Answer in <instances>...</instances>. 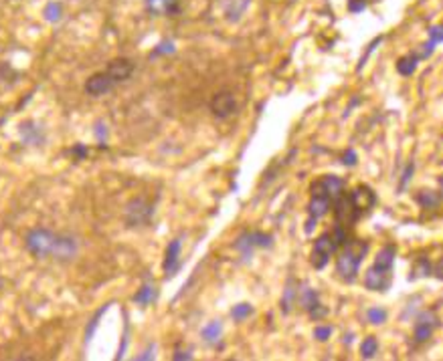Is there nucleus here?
I'll use <instances>...</instances> for the list:
<instances>
[{"instance_id": "1", "label": "nucleus", "mask_w": 443, "mask_h": 361, "mask_svg": "<svg viewBox=\"0 0 443 361\" xmlns=\"http://www.w3.org/2000/svg\"><path fill=\"white\" fill-rule=\"evenodd\" d=\"M25 244L36 258H57L71 260L77 255V242L67 234H55L47 228H35L27 234Z\"/></svg>"}, {"instance_id": "2", "label": "nucleus", "mask_w": 443, "mask_h": 361, "mask_svg": "<svg viewBox=\"0 0 443 361\" xmlns=\"http://www.w3.org/2000/svg\"><path fill=\"white\" fill-rule=\"evenodd\" d=\"M134 69L136 67H134V63L130 59H125V57L114 59V61L107 63L106 69L93 73L88 81H86L83 89H86V93L91 95V97H102V95L109 93L111 89H116L120 83L128 81L132 77Z\"/></svg>"}, {"instance_id": "3", "label": "nucleus", "mask_w": 443, "mask_h": 361, "mask_svg": "<svg viewBox=\"0 0 443 361\" xmlns=\"http://www.w3.org/2000/svg\"><path fill=\"white\" fill-rule=\"evenodd\" d=\"M369 253L367 241H348L342 244V250L336 258V273L342 281L353 283L358 276L360 262L364 260V255Z\"/></svg>"}, {"instance_id": "4", "label": "nucleus", "mask_w": 443, "mask_h": 361, "mask_svg": "<svg viewBox=\"0 0 443 361\" xmlns=\"http://www.w3.org/2000/svg\"><path fill=\"white\" fill-rule=\"evenodd\" d=\"M346 242V230H344V226H340L336 224L332 230H328V232H324L322 236H320L318 241L314 242V248H312V264H314V269H324L326 264H328V260L332 255H336L338 248L342 246Z\"/></svg>"}, {"instance_id": "5", "label": "nucleus", "mask_w": 443, "mask_h": 361, "mask_svg": "<svg viewBox=\"0 0 443 361\" xmlns=\"http://www.w3.org/2000/svg\"><path fill=\"white\" fill-rule=\"evenodd\" d=\"M312 198H310V206H308V212H310V218H322L324 214H328V210L332 206V200H330V196H328V192L324 188V182H322V178L316 180L314 184H312Z\"/></svg>"}, {"instance_id": "6", "label": "nucleus", "mask_w": 443, "mask_h": 361, "mask_svg": "<svg viewBox=\"0 0 443 361\" xmlns=\"http://www.w3.org/2000/svg\"><path fill=\"white\" fill-rule=\"evenodd\" d=\"M266 246H271V236L266 234V232H259V230L243 232V234L235 241V248H237L245 258L251 257L255 248H266Z\"/></svg>"}, {"instance_id": "7", "label": "nucleus", "mask_w": 443, "mask_h": 361, "mask_svg": "<svg viewBox=\"0 0 443 361\" xmlns=\"http://www.w3.org/2000/svg\"><path fill=\"white\" fill-rule=\"evenodd\" d=\"M390 283H393V269H387V267L372 264L364 275V287L369 291H389Z\"/></svg>"}, {"instance_id": "8", "label": "nucleus", "mask_w": 443, "mask_h": 361, "mask_svg": "<svg viewBox=\"0 0 443 361\" xmlns=\"http://www.w3.org/2000/svg\"><path fill=\"white\" fill-rule=\"evenodd\" d=\"M154 214V208L150 206L144 198L132 200L125 210V222L128 226H140V224H148Z\"/></svg>"}, {"instance_id": "9", "label": "nucleus", "mask_w": 443, "mask_h": 361, "mask_svg": "<svg viewBox=\"0 0 443 361\" xmlns=\"http://www.w3.org/2000/svg\"><path fill=\"white\" fill-rule=\"evenodd\" d=\"M235 109H237V101H235V95L231 91H219V93H214L213 99H211V111H213L214 118L227 120L229 115L235 113Z\"/></svg>"}, {"instance_id": "10", "label": "nucleus", "mask_w": 443, "mask_h": 361, "mask_svg": "<svg viewBox=\"0 0 443 361\" xmlns=\"http://www.w3.org/2000/svg\"><path fill=\"white\" fill-rule=\"evenodd\" d=\"M348 198H350V202H353L358 216L367 214L376 204V196H374V192L369 186H358L353 194H348Z\"/></svg>"}, {"instance_id": "11", "label": "nucleus", "mask_w": 443, "mask_h": 361, "mask_svg": "<svg viewBox=\"0 0 443 361\" xmlns=\"http://www.w3.org/2000/svg\"><path fill=\"white\" fill-rule=\"evenodd\" d=\"M146 8L154 17H177L180 13V2L178 0H144Z\"/></svg>"}, {"instance_id": "12", "label": "nucleus", "mask_w": 443, "mask_h": 361, "mask_svg": "<svg viewBox=\"0 0 443 361\" xmlns=\"http://www.w3.org/2000/svg\"><path fill=\"white\" fill-rule=\"evenodd\" d=\"M300 303H301V307L308 311L314 319H320V317H324V315L328 313L326 307H322V305H320L318 292L314 291V289H304L300 295Z\"/></svg>"}, {"instance_id": "13", "label": "nucleus", "mask_w": 443, "mask_h": 361, "mask_svg": "<svg viewBox=\"0 0 443 361\" xmlns=\"http://www.w3.org/2000/svg\"><path fill=\"white\" fill-rule=\"evenodd\" d=\"M437 325V319H435V315L429 311V313H421L419 317H417V323H415V339L419 341V344H425L427 339L431 337V333H433V327Z\"/></svg>"}, {"instance_id": "14", "label": "nucleus", "mask_w": 443, "mask_h": 361, "mask_svg": "<svg viewBox=\"0 0 443 361\" xmlns=\"http://www.w3.org/2000/svg\"><path fill=\"white\" fill-rule=\"evenodd\" d=\"M180 246H182V242L180 239L177 241H172L168 244V248H166V257H164V271H166V275H175L178 269H180V264H178V257H180Z\"/></svg>"}, {"instance_id": "15", "label": "nucleus", "mask_w": 443, "mask_h": 361, "mask_svg": "<svg viewBox=\"0 0 443 361\" xmlns=\"http://www.w3.org/2000/svg\"><path fill=\"white\" fill-rule=\"evenodd\" d=\"M322 182H324V188L328 192V196L332 200V206H334V202L344 194V182L340 178H336V176H324Z\"/></svg>"}, {"instance_id": "16", "label": "nucleus", "mask_w": 443, "mask_h": 361, "mask_svg": "<svg viewBox=\"0 0 443 361\" xmlns=\"http://www.w3.org/2000/svg\"><path fill=\"white\" fill-rule=\"evenodd\" d=\"M20 134H22V138L27 139L29 143H41V141H43V136H41L39 129H35V123H33V121L22 123V125H20Z\"/></svg>"}, {"instance_id": "17", "label": "nucleus", "mask_w": 443, "mask_h": 361, "mask_svg": "<svg viewBox=\"0 0 443 361\" xmlns=\"http://www.w3.org/2000/svg\"><path fill=\"white\" fill-rule=\"evenodd\" d=\"M417 61H419V57H417V55L401 57V59H399V63H397V71H399L401 75L409 77V75L415 71V67H417Z\"/></svg>"}, {"instance_id": "18", "label": "nucleus", "mask_w": 443, "mask_h": 361, "mask_svg": "<svg viewBox=\"0 0 443 361\" xmlns=\"http://www.w3.org/2000/svg\"><path fill=\"white\" fill-rule=\"evenodd\" d=\"M156 299V289L154 287H150V285H144L140 291L134 295V301L138 303V305H150L152 301Z\"/></svg>"}, {"instance_id": "19", "label": "nucleus", "mask_w": 443, "mask_h": 361, "mask_svg": "<svg viewBox=\"0 0 443 361\" xmlns=\"http://www.w3.org/2000/svg\"><path fill=\"white\" fill-rule=\"evenodd\" d=\"M376 353H379V341L371 335V337H367V339L360 344V355H362L364 360H372Z\"/></svg>"}, {"instance_id": "20", "label": "nucleus", "mask_w": 443, "mask_h": 361, "mask_svg": "<svg viewBox=\"0 0 443 361\" xmlns=\"http://www.w3.org/2000/svg\"><path fill=\"white\" fill-rule=\"evenodd\" d=\"M419 204L423 208H437L439 206V194L437 192H431V190H423L419 196H417Z\"/></svg>"}, {"instance_id": "21", "label": "nucleus", "mask_w": 443, "mask_h": 361, "mask_svg": "<svg viewBox=\"0 0 443 361\" xmlns=\"http://www.w3.org/2000/svg\"><path fill=\"white\" fill-rule=\"evenodd\" d=\"M203 337H205L207 344H217L219 337H221V323H219V321L209 323V325L203 329Z\"/></svg>"}, {"instance_id": "22", "label": "nucleus", "mask_w": 443, "mask_h": 361, "mask_svg": "<svg viewBox=\"0 0 443 361\" xmlns=\"http://www.w3.org/2000/svg\"><path fill=\"white\" fill-rule=\"evenodd\" d=\"M43 15H45V18H47L49 22H57V20L61 18V15H63V6H61V2H49V4L45 6Z\"/></svg>"}, {"instance_id": "23", "label": "nucleus", "mask_w": 443, "mask_h": 361, "mask_svg": "<svg viewBox=\"0 0 443 361\" xmlns=\"http://www.w3.org/2000/svg\"><path fill=\"white\" fill-rule=\"evenodd\" d=\"M251 313H253V307H251V305H247V303H239V305H235V307L231 309V317H233L235 321H243V319H247Z\"/></svg>"}, {"instance_id": "24", "label": "nucleus", "mask_w": 443, "mask_h": 361, "mask_svg": "<svg viewBox=\"0 0 443 361\" xmlns=\"http://www.w3.org/2000/svg\"><path fill=\"white\" fill-rule=\"evenodd\" d=\"M298 301V291L296 289H292V283L287 285V289H285V299L282 301V305H284V313H289L292 309V305Z\"/></svg>"}, {"instance_id": "25", "label": "nucleus", "mask_w": 443, "mask_h": 361, "mask_svg": "<svg viewBox=\"0 0 443 361\" xmlns=\"http://www.w3.org/2000/svg\"><path fill=\"white\" fill-rule=\"evenodd\" d=\"M367 317H369V321H371L372 325H381V323H385L387 321V313H385V309H369V313H367Z\"/></svg>"}, {"instance_id": "26", "label": "nucleus", "mask_w": 443, "mask_h": 361, "mask_svg": "<svg viewBox=\"0 0 443 361\" xmlns=\"http://www.w3.org/2000/svg\"><path fill=\"white\" fill-rule=\"evenodd\" d=\"M431 273V264L425 258H419L417 260V267H415V275H411L409 278H417V276H429Z\"/></svg>"}, {"instance_id": "27", "label": "nucleus", "mask_w": 443, "mask_h": 361, "mask_svg": "<svg viewBox=\"0 0 443 361\" xmlns=\"http://www.w3.org/2000/svg\"><path fill=\"white\" fill-rule=\"evenodd\" d=\"M106 309H107V307H104V309H102V311H97V313H95V317L91 319V323H89V327H88V331H86V341H89V339H91V335H93L95 327H97V323H100V317L104 315V311H106Z\"/></svg>"}, {"instance_id": "28", "label": "nucleus", "mask_w": 443, "mask_h": 361, "mask_svg": "<svg viewBox=\"0 0 443 361\" xmlns=\"http://www.w3.org/2000/svg\"><path fill=\"white\" fill-rule=\"evenodd\" d=\"M330 335H332V327L324 325V327H316V329H314V337H316L318 341H326Z\"/></svg>"}, {"instance_id": "29", "label": "nucleus", "mask_w": 443, "mask_h": 361, "mask_svg": "<svg viewBox=\"0 0 443 361\" xmlns=\"http://www.w3.org/2000/svg\"><path fill=\"white\" fill-rule=\"evenodd\" d=\"M71 154L75 155V157H77V160H86V157H88V148H86V146H81V143H77V146H75V148H73L71 150Z\"/></svg>"}, {"instance_id": "30", "label": "nucleus", "mask_w": 443, "mask_h": 361, "mask_svg": "<svg viewBox=\"0 0 443 361\" xmlns=\"http://www.w3.org/2000/svg\"><path fill=\"white\" fill-rule=\"evenodd\" d=\"M413 170H415V168H413V164H409L407 168H405V172H403V180H401V192H403V190H405V186H407V182L409 180H411V176H413Z\"/></svg>"}, {"instance_id": "31", "label": "nucleus", "mask_w": 443, "mask_h": 361, "mask_svg": "<svg viewBox=\"0 0 443 361\" xmlns=\"http://www.w3.org/2000/svg\"><path fill=\"white\" fill-rule=\"evenodd\" d=\"M342 162L346 164V166H355L356 164V154L353 152V150H348L346 154H344V157H342Z\"/></svg>"}, {"instance_id": "32", "label": "nucleus", "mask_w": 443, "mask_h": 361, "mask_svg": "<svg viewBox=\"0 0 443 361\" xmlns=\"http://www.w3.org/2000/svg\"><path fill=\"white\" fill-rule=\"evenodd\" d=\"M172 51H175L172 43H162V45H158V49L154 51V55H160V52H172Z\"/></svg>"}, {"instance_id": "33", "label": "nucleus", "mask_w": 443, "mask_h": 361, "mask_svg": "<svg viewBox=\"0 0 443 361\" xmlns=\"http://www.w3.org/2000/svg\"><path fill=\"white\" fill-rule=\"evenodd\" d=\"M175 360H191V355L189 353H182V351H178L177 355H175Z\"/></svg>"}]
</instances>
